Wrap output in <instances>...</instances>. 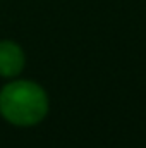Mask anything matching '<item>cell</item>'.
I'll list each match as a JSON object with an SVG mask.
<instances>
[{
  "mask_svg": "<svg viewBox=\"0 0 146 148\" xmlns=\"http://www.w3.org/2000/svg\"><path fill=\"white\" fill-rule=\"evenodd\" d=\"M46 95L35 83L16 81L0 91V114L12 124H36L46 115Z\"/></svg>",
  "mask_w": 146,
  "mask_h": 148,
  "instance_id": "cell-1",
  "label": "cell"
},
{
  "mask_svg": "<svg viewBox=\"0 0 146 148\" xmlns=\"http://www.w3.org/2000/svg\"><path fill=\"white\" fill-rule=\"evenodd\" d=\"M24 66V53L19 45L12 41L0 43V76H16Z\"/></svg>",
  "mask_w": 146,
  "mask_h": 148,
  "instance_id": "cell-2",
  "label": "cell"
}]
</instances>
